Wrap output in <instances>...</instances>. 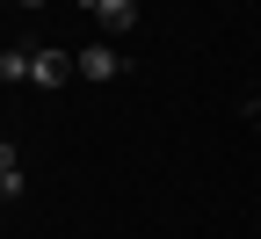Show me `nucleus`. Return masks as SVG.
<instances>
[{
	"mask_svg": "<svg viewBox=\"0 0 261 239\" xmlns=\"http://www.w3.org/2000/svg\"><path fill=\"white\" fill-rule=\"evenodd\" d=\"M80 73V58H65V51H29V80H37V87H65V80H73Z\"/></svg>",
	"mask_w": 261,
	"mask_h": 239,
	"instance_id": "nucleus-1",
	"label": "nucleus"
},
{
	"mask_svg": "<svg viewBox=\"0 0 261 239\" xmlns=\"http://www.w3.org/2000/svg\"><path fill=\"white\" fill-rule=\"evenodd\" d=\"M116 73H123V58H116L109 44H87V51H80V80L102 87V80H116Z\"/></svg>",
	"mask_w": 261,
	"mask_h": 239,
	"instance_id": "nucleus-2",
	"label": "nucleus"
},
{
	"mask_svg": "<svg viewBox=\"0 0 261 239\" xmlns=\"http://www.w3.org/2000/svg\"><path fill=\"white\" fill-rule=\"evenodd\" d=\"M94 22H102V29H130V22H138V0H102Z\"/></svg>",
	"mask_w": 261,
	"mask_h": 239,
	"instance_id": "nucleus-3",
	"label": "nucleus"
},
{
	"mask_svg": "<svg viewBox=\"0 0 261 239\" xmlns=\"http://www.w3.org/2000/svg\"><path fill=\"white\" fill-rule=\"evenodd\" d=\"M0 196H22V160L0 152Z\"/></svg>",
	"mask_w": 261,
	"mask_h": 239,
	"instance_id": "nucleus-4",
	"label": "nucleus"
},
{
	"mask_svg": "<svg viewBox=\"0 0 261 239\" xmlns=\"http://www.w3.org/2000/svg\"><path fill=\"white\" fill-rule=\"evenodd\" d=\"M0 80H29V51H0Z\"/></svg>",
	"mask_w": 261,
	"mask_h": 239,
	"instance_id": "nucleus-5",
	"label": "nucleus"
},
{
	"mask_svg": "<svg viewBox=\"0 0 261 239\" xmlns=\"http://www.w3.org/2000/svg\"><path fill=\"white\" fill-rule=\"evenodd\" d=\"M80 8H87V15H94V8H102V0H80Z\"/></svg>",
	"mask_w": 261,
	"mask_h": 239,
	"instance_id": "nucleus-6",
	"label": "nucleus"
},
{
	"mask_svg": "<svg viewBox=\"0 0 261 239\" xmlns=\"http://www.w3.org/2000/svg\"><path fill=\"white\" fill-rule=\"evenodd\" d=\"M0 152H8V138H0Z\"/></svg>",
	"mask_w": 261,
	"mask_h": 239,
	"instance_id": "nucleus-7",
	"label": "nucleus"
},
{
	"mask_svg": "<svg viewBox=\"0 0 261 239\" xmlns=\"http://www.w3.org/2000/svg\"><path fill=\"white\" fill-rule=\"evenodd\" d=\"M29 8H37V0H29Z\"/></svg>",
	"mask_w": 261,
	"mask_h": 239,
	"instance_id": "nucleus-8",
	"label": "nucleus"
}]
</instances>
